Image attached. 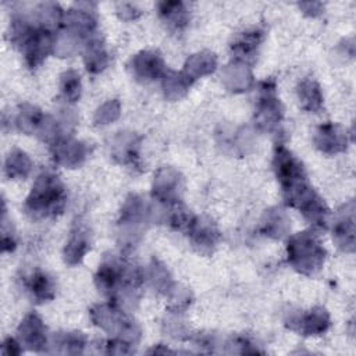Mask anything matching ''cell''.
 <instances>
[{
	"label": "cell",
	"instance_id": "1",
	"mask_svg": "<svg viewBox=\"0 0 356 356\" xmlns=\"http://www.w3.org/2000/svg\"><path fill=\"white\" fill-rule=\"evenodd\" d=\"M274 170L286 204L298 207L314 225L325 227L327 207L323 199L310 188L302 163L281 145L275 149Z\"/></svg>",
	"mask_w": 356,
	"mask_h": 356
},
{
	"label": "cell",
	"instance_id": "2",
	"mask_svg": "<svg viewBox=\"0 0 356 356\" xmlns=\"http://www.w3.org/2000/svg\"><path fill=\"white\" fill-rule=\"evenodd\" d=\"M65 202L67 195L58 177L51 172H43L38 177L26 199L25 209L32 218L54 217L63 213Z\"/></svg>",
	"mask_w": 356,
	"mask_h": 356
},
{
	"label": "cell",
	"instance_id": "3",
	"mask_svg": "<svg viewBox=\"0 0 356 356\" xmlns=\"http://www.w3.org/2000/svg\"><path fill=\"white\" fill-rule=\"evenodd\" d=\"M140 282L142 277L138 268L115 259L103 263L96 275L97 288L113 300H115L117 295H121L122 291H138Z\"/></svg>",
	"mask_w": 356,
	"mask_h": 356
},
{
	"label": "cell",
	"instance_id": "4",
	"mask_svg": "<svg viewBox=\"0 0 356 356\" xmlns=\"http://www.w3.org/2000/svg\"><path fill=\"white\" fill-rule=\"evenodd\" d=\"M288 259L300 273L312 274L323 264L324 250L313 236L302 232L288 242Z\"/></svg>",
	"mask_w": 356,
	"mask_h": 356
},
{
	"label": "cell",
	"instance_id": "5",
	"mask_svg": "<svg viewBox=\"0 0 356 356\" xmlns=\"http://www.w3.org/2000/svg\"><path fill=\"white\" fill-rule=\"evenodd\" d=\"M26 286L36 302H47L54 298V284L46 273L35 271L29 277Z\"/></svg>",
	"mask_w": 356,
	"mask_h": 356
},
{
	"label": "cell",
	"instance_id": "6",
	"mask_svg": "<svg viewBox=\"0 0 356 356\" xmlns=\"http://www.w3.org/2000/svg\"><path fill=\"white\" fill-rule=\"evenodd\" d=\"M298 327L293 330H298L303 335H312V334H318L323 332L328 327V317L324 310H313L309 314L303 316L302 320H296Z\"/></svg>",
	"mask_w": 356,
	"mask_h": 356
},
{
	"label": "cell",
	"instance_id": "7",
	"mask_svg": "<svg viewBox=\"0 0 356 356\" xmlns=\"http://www.w3.org/2000/svg\"><path fill=\"white\" fill-rule=\"evenodd\" d=\"M298 93H299V99L303 102L305 108H309L314 113H317V110H320L323 97L320 93V88L316 82L303 81L298 88Z\"/></svg>",
	"mask_w": 356,
	"mask_h": 356
},
{
	"label": "cell",
	"instance_id": "8",
	"mask_svg": "<svg viewBox=\"0 0 356 356\" xmlns=\"http://www.w3.org/2000/svg\"><path fill=\"white\" fill-rule=\"evenodd\" d=\"M39 330V332H44V328L42 325V321L39 320V317L36 314H29L25 321L21 324L19 327V332H21V337L22 335H26V334H36ZM43 343H46V338H43V334H38L33 337V341L29 339L28 341V345L31 349H35L38 350L39 348L38 346H42Z\"/></svg>",
	"mask_w": 356,
	"mask_h": 356
},
{
	"label": "cell",
	"instance_id": "9",
	"mask_svg": "<svg viewBox=\"0 0 356 356\" xmlns=\"http://www.w3.org/2000/svg\"><path fill=\"white\" fill-rule=\"evenodd\" d=\"M61 90L65 95V97L70 102H75L79 97L81 92V83H79V75L74 71H68L63 76V83H61Z\"/></svg>",
	"mask_w": 356,
	"mask_h": 356
}]
</instances>
